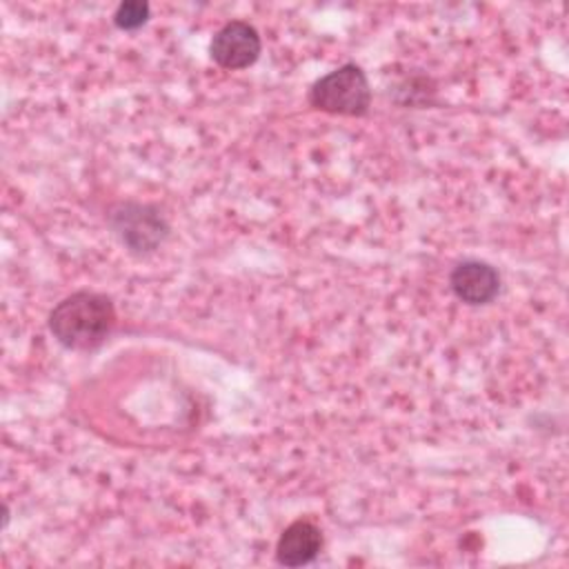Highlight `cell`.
Segmentation results:
<instances>
[{
	"label": "cell",
	"instance_id": "277c9868",
	"mask_svg": "<svg viewBox=\"0 0 569 569\" xmlns=\"http://www.w3.org/2000/svg\"><path fill=\"white\" fill-rule=\"evenodd\" d=\"M262 51L260 33L253 24L244 20H229L222 24L209 44V56L222 69H244L251 67Z\"/></svg>",
	"mask_w": 569,
	"mask_h": 569
},
{
	"label": "cell",
	"instance_id": "6da1fadb",
	"mask_svg": "<svg viewBox=\"0 0 569 569\" xmlns=\"http://www.w3.org/2000/svg\"><path fill=\"white\" fill-rule=\"evenodd\" d=\"M116 327V307L109 296L96 291H76L62 298L49 313V331L73 351L100 347Z\"/></svg>",
	"mask_w": 569,
	"mask_h": 569
},
{
	"label": "cell",
	"instance_id": "3957f363",
	"mask_svg": "<svg viewBox=\"0 0 569 569\" xmlns=\"http://www.w3.org/2000/svg\"><path fill=\"white\" fill-rule=\"evenodd\" d=\"M107 220L120 242L138 256L156 251L169 236L167 218L160 213V209L144 202H118L109 211Z\"/></svg>",
	"mask_w": 569,
	"mask_h": 569
},
{
	"label": "cell",
	"instance_id": "7a4b0ae2",
	"mask_svg": "<svg viewBox=\"0 0 569 569\" xmlns=\"http://www.w3.org/2000/svg\"><path fill=\"white\" fill-rule=\"evenodd\" d=\"M307 100L325 113L365 116L371 107V84L358 64L347 62L318 78L309 87Z\"/></svg>",
	"mask_w": 569,
	"mask_h": 569
},
{
	"label": "cell",
	"instance_id": "52a82bcc",
	"mask_svg": "<svg viewBox=\"0 0 569 569\" xmlns=\"http://www.w3.org/2000/svg\"><path fill=\"white\" fill-rule=\"evenodd\" d=\"M149 20V2L144 0H124L113 11V24L122 31H133Z\"/></svg>",
	"mask_w": 569,
	"mask_h": 569
},
{
	"label": "cell",
	"instance_id": "8992f818",
	"mask_svg": "<svg viewBox=\"0 0 569 569\" xmlns=\"http://www.w3.org/2000/svg\"><path fill=\"white\" fill-rule=\"evenodd\" d=\"M322 549V533L309 520H296L276 542V560L284 567H302L316 560Z\"/></svg>",
	"mask_w": 569,
	"mask_h": 569
},
{
	"label": "cell",
	"instance_id": "5b68a950",
	"mask_svg": "<svg viewBox=\"0 0 569 569\" xmlns=\"http://www.w3.org/2000/svg\"><path fill=\"white\" fill-rule=\"evenodd\" d=\"M449 287L458 300L478 307L491 302L500 291L498 271L482 260H462L449 273Z\"/></svg>",
	"mask_w": 569,
	"mask_h": 569
}]
</instances>
